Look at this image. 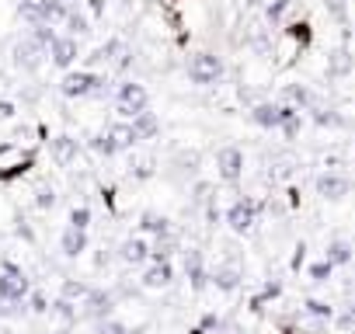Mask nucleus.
Listing matches in <instances>:
<instances>
[{"label":"nucleus","mask_w":355,"mask_h":334,"mask_svg":"<svg viewBox=\"0 0 355 334\" xmlns=\"http://www.w3.org/2000/svg\"><path fill=\"white\" fill-rule=\"evenodd\" d=\"M209 285H216L223 296H234L244 285V261H241V251L237 247H227L223 261L209 272Z\"/></svg>","instance_id":"1"},{"label":"nucleus","mask_w":355,"mask_h":334,"mask_svg":"<svg viewBox=\"0 0 355 334\" xmlns=\"http://www.w3.org/2000/svg\"><path fill=\"white\" fill-rule=\"evenodd\" d=\"M258 216H261V202H254L251 195H237V199L223 209V223H227L234 234H241V237L254 234Z\"/></svg>","instance_id":"2"},{"label":"nucleus","mask_w":355,"mask_h":334,"mask_svg":"<svg viewBox=\"0 0 355 334\" xmlns=\"http://www.w3.org/2000/svg\"><path fill=\"white\" fill-rule=\"evenodd\" d=\"M185 73H189L192 84H199V87H213V84L223 80L227 67H223V60H220L216 53H196V56H189Z\"/></svg>","instance_id":"3"},{"label":"nucleus","mask_w":355,"mask_h":334,"mask_svg":"<svg viewBox=\"0 0 355 334\" xmlns=\"http://www.w3.org/2000/svg\"><path fill=\"white\" fill-rule=\"evenodd\" d=\"M105 84L108 80L94 70H67L60 80V94L63 98H91V94H101Z\"/></svg>","instance_id":"4"},{"label":"nucleus","mask_w":355,"mask_h":334,"mask_svg":"<svg viewBox=\"0 0 355 334\" xmlns=\"http://www.w3.org/2000/svg\"><path fill=\"white\" fill-rule=\"evenodd\" d=\"M28 292H32L28 275H25L18 265L4 261V268H0V299H4L8 306H21V303L28 299Z\"/></svg>","instance_id":"5"},{"label":"nucleus","mask_w":355,"mask_h":334,"mask_svg":"<svg viewBox=\"0 0 355 334\" xmlns=\"http://www.w3.org/2000/svg\"><path fill=\"white\" fill-rule=\"evenodd\" d=\"M150 108V94H146V87L143 84H136V80H122L119 84V91H115V112L122 115V118H136L139 112H146Z\"/></svg>","instance_id":"6"},{"label":"nucleus","mask_w":355,"mask_h":334,"mask_svg":"<svg viewBox=\"0 0 355 334\" xmlns=\"http://www.w3.org/2000/svg\"><path fill=\"white\" fill-rule=\"evenodd\" d=\"M313 192L324 202H345L352 195V178L345 171H317L313 175Z\"/></svg>","instance_id":"7"},{"label":"nucleus","mask_w":355,"mask_h":334,"mask_svg":"<svg viewBox=\"0 0 355 334\" xmlns=\"http://www.w3.org/2000/svg\"><path fill=\"white\" fill-rule=\"evenodd\" d=\"M216 175L223 185H234V188L241 185V178H244V150L241 146L227 143L216 150Z\"/></svg>","instance_id":"8"},{"label":"nucleus","mask_w":355,"mask_h":334,"mask_svg":"<svg viewBox=\"0 0 355 334\" xmlns=\"http://www.w3.org/2000/svg\"><path fill=\"white\" fill-rule=\"evenodd\" d=\"M293 115H300L293 105H282V101H254L251 105V122L258 125V129H279L286 118H293Z\"/></svg>","instance_id":"9"},{"label":"nucleus","mask_w":355,"mask_h":334,"mask_svg":"<svg viewBox=\"0 0 355 334\" xmlns=\"http://www.w3.org/2000/svg\"><path fill=\"white\" fill-rule=\"evenodd\" d=\"M182 265H185V275H189V285L196 292H202L209 285V268H206V254L199 247H182Z\"/></svg>","instance_id":"10"},{"label":"nucleus","mask_w":355,"mask_h":334,"mask_svg":"<svg viewBox=\"0 0 355 334\" xmlns=\"http://www.w3.org/2000/svg\"><path fill=\"white\" fill-rule=\"evenodd\" d=\"M279 101H282V105H293V108H296V112H303V115H306L313 105H324V101H320V94H317V91H310V87H306V84H300V80L282 84Z\"/></svg>","instance_id":"11"},{"label":"nucleus","mask_w":355,"mask_h":334,"mask_svg":"<svg viewBox=\"0 0 355 334\" xmlns=\"http://www.w3.org/2000/svg\"><path fill=\"white\" fill-rule=\"evenodd\" d=\"M80 306H84V317H87V320L101 324V320H108V317L115 313V292L91 285V292H87V299H84Z\"/></svg>","instance_id":"12"},{"label":"nucleus","mask_w":355,"mask_h":334,"mask_svg":"<svg viewBox=\"0 0 355 334\" xmlns=\"http://www.w3.org/2000/svg\"><path fill=\"white\" fill-rule=\"evenodd\" d=\"M282 296H286V279L268 275V279L261 282V289L248 299V310H251V313H265V306H268V303H279Z\"/></svg>","instance_id":"13"},{"label":"nucleus","mask_w":355,"mask_h":334,"mask_svg":"<svg viewBox=\"0 0 355 334\" xmlns=\"http://www.w3.org/2000/svg\"><path fill=\"white\" fill-rule=\"evenodd\" d=\"M171 282H174V265H171V261H150V265L143 268V275H139V285L150 289V292L167 289Z\"/></svg>","instance_id":"14"},{"label":"nucleus","mask_w":355,"mask_h":334,"mask_svg":"<svg viewBox=\"0 0 355 334\" xmlns=\"http://www.w3.org/2000/svg\"><path fill=\"white\" fill-rule=\"evenodd\" d=\"M77 56H80V49H77V39H70V35H56V42L49 46V60L56 70H70L77 63Z\"/></svg>","instance_id":"15"},{"label":"nucleus","mask_w":355,"mask_h":334,"mask_svg":"<svg viewBox=\"0 0 355 334\" xmlns=\"http://www.w3.org/2000/svg\"><path fill=\"white\" fill-rule=\"evenodd\" d=\"M119 261L122 265H150V244H146V237H125L122 244H119Z\"/></svg>","instance_id":"16"},{"label":"nucleus","mask_w":355,"mask_h":334,"mask_svg":"<svg viewBox=\"0 0 355 334\" xmlns=\"http://www.w3.org/2000/svg\"><path fill=\"white\" fill-rule=\"evenodd\" d=\"M42 53H46V49H39L32 39H21V42L15 46L11 60H15V67H18V70H25V73H35V70L42 67Z\"/></svg>","instance_id":"17"},{"label":"nucleus","mask_w":355,"mask_h":334,"mask_svg":"<svg viewBox=\"0 0 355 334\" xmlns=\"http://www.w3.org/2000/svg\"><path fill=\"white\" fill-rule=\"evenodd\" d=\"M352 70H355V56L348 46H338L327 53V80H345Z\"/></svg>","instance_id":"18"},{"label":"nucleus","mask_w":355,"mask_h":334,"mask_svg":"<svg viewBox=\"0 0 355 334\" xmlns=\"http://www.w3.org/2000/svg\"><path fill=\"white\" fill-rule=\"evenodd\" d=\"M49 153H53V160H56L60 167H73L77 157H80V143H77L73 136H56V139L49 143Z\"/></svg>","instance_id":"19"},{"label":"nucleus","mask_w":355,"mask_h":334,"mask_svg":"<svg viewBox=\"0 0 355 334\" xmlns=\"http://www.w3.org/2000/svg\"><path fill=\"white\" fill-rule=\"evenodd\" d=\"M352 258H355L352 240H345V237H331V240H327V247H324V261H331L334 268H345V265H352Z\"/></svg>","instance_id":"20"},{"label":"nucleus","mask_w":355,"mask_h":334,"mask_svg":"<svg viewBox=\"0 0 355 334\" xmlns=\"http://www.w3.org/2000/svg\"><path fill=\"white\" fill-rule=\"evenodd\" d=\"M60 251H63V258H80V254L87 251V230L67 227V230L60 234Z\"/></svg>","instance_id":"21"},{"label":"nucleus","mask_w":355,"mask_h":334,"mask_svg":"<svg viewBox=\"0 0 355 334\" xmlns=\"http://www.w3.org/2000/svg\"><path fill=\"white\" fill-rule=\"evenodd\" d=\"M139 234H150V237L157 240V237H167V234H174V227H171V220H167V216H160V213L146 209V213L139 216Z\"/></svg>","instance_id":"22"},{"label":"nucleus","mask_w":355,"mask_h":334,"mask_svg":"<svg viewBox=\"0 0 355 334\" xmlns=\"http://www.w3.org/2000/svg\"><path fill=\"white\" fill-rule=\"evenodd\" d=\"M129 125H132L136 139H157V136H160V118H157L150 108H146V112H139Z\"/></svg>","instance_id":"23"},{"label":"nucleus","mask_w":355,"mask_h":334,"mask_svg":"<svg viewBox=\"0 0 355 334\" xmlns=\"http://www.w3.org/2000/svg\"><path fill=\"white\" fill-rule=\"evenodd\" d=\"M108 136H112V143H115V150L122 153V150H132L139 139H136V132H132V125L129 122H112L108 129H105Z\"/></svg>","instance_id":"24"},{"label":"nucleus","mask_w":355,"mask_h":334,"mask_svg":"<svg viewBox=\"0 0 355 334\" xmlns=\"http://www.w3.org/2000/svg\"><path fill=\"white\" fill-rule=\"evenodd\" d=\"M70 11H73V8L67 4V0H42V18H46V25H63Z\"/></svg>","instance_id":"25"},{"label":"nucleus","mask_w":355,"mask_h":334,"mask_svg":"<svg viewBox=\"0 0 355 334\" xmlns=\"http://www.w3.org/2000/svg\"><path fill=\"white\" fill-rule=\"evenodd\" d=\"M331 275H334V265H331V261H324V258H310V261H306V279H310L313 285L331 282Z\"/></svg>","instance_id":"26"},{"label":"nucleus","mask_w":355,"mask_h":334,"mask_svg":"<svg viewBox=\"0 0 355 334\" xmlns=\"http://www.w3.org/2000/svg\"><path fill=\"white\" fill-rule=\"evenodd\" d=\"M87 292H91V285L80 279H63V285H60V299H67V303H84Z\"/></svg>","instance_id":"27"},{"label":"nucleus","mask_w":355,"mask_h":334,"mask_svg":"<svg viewBox=\"0 0 355 334\" xmlns=\"http://www.w3.org/2000/svg\"><path fill=\"white\" fill-rule=\"evenodd\" d=\"M300 317H310V320H334V310H331V303H324V299H303V310H300Z\"/></svg>","instance_id":"28"},{"label":"nucleus","mask_w":355,"mask_h":334,"mask_svg":"<svg viewBox=\"0 0 355 334\" xmlns=\"http://www.w3.org/2000/svg\"><path fill=\"white\" fill-rule=\"evenodd\" d=\"M18 18L28 21L32 28H35V25H46V18H42V0H21V4H18Z\"/></svg>","instance_id":"29"},{"label":"nucleus","mask_w":355,"mask_h":334,"mask_svg":"<svg viewBox=\"0 0 355 334\" xmlns=\"http://www.w3.org/2000/svg\"><path fill=\"white\" fill-rule=\"evenodd\" d=\"M286 39H293L296 49H306V46L313 42V32H310L306 21H289V25H286Z\"/></svg>","instance_id":"30"},{"label":"nucleus","mask_w":355,"mask_h":334,"mask_svg":"<svg viewBox=\"0 0 355 334\" xmlns=\"http://www.w3.org/2000/svg\"><path fill=\"white\" fill-rule=\"evenodd\" d=\"M63 25H67V35H70V39H84V35H91V21H87L80 11H70Z\"/></svg>","instance_id":"31"},{"label":"nucleus","mask_w":355,"mask_h":334,"mask_svg":"<svg viewBox=\"0 0 355 334\" xmlns=\"http://www.w3.org/2000/svg\"><path fill=\"white\" fill-rule=\"evenodd\" d=\"M49 313H53L63 327H73V324H77V306H73V303H67V299H56V303L49 306Z\"/></svg>","instance_id":"32"},{"label":"nucleus","mask_w":355,"mask_h":334,"mask_svg":"<svg viewBox=\"0 0 355 334\" xmlns=\"http://www.w3.org/2000/svg\"><path fill=\"white\" fill-rule=\"evenodd\" d=\"M87 146L98 153V157H115L119 150H115V143H112V136L108 132H94L91 139H87Z\"/></svg>","instance_id":"33"},{"label":"nucleus","mask_w":355,"mask_h":334,"mask_svg":"<svg viewBox=\"0 0 355 334\" xmlns=\"http://www.w3.org/2000/svg\"><path fill=\"white\" fill-rule=\"evenodd\" d=\"M303 122H306V118H303V112H300V115H293V118H286V122L279 125V132L286 136V143H296V139H300V132H303Z\"/></svg>","instance_id":"34"},{"label":"nucleus","mask_w":355,"mask_h":334,"mask_svg":"<svg viewBox=\"0 0 355 334\" xmlns=\"http://www.w3.org/2000/svg\"><path fill=\"white\" fill-rule=\"evenodd\" d=\"M28 39H32V42H35L39 49H49V46L56 42V32H53V25H35Z\"/></svg>","instance_id":"35"},{"label":"nucleus","mask_w":355,"mask_h":334,"mask_svg":"<svg viewBox=\"0 0 355 334\" xmlns=\"http://www.w3.org/2000/svg\"><path fill=\"white\" fill-rule=\"evenodd\" d=\"M334 327L338 331H355V303H345V310L334 313Z\"/></svg>","instance_id":"36"},{"label":"nucleus","mask_w":355,"mask_h":334,"mask_svg":"<svg viewBox=\"0 0 355 334\" xmlns=\"http://www.w3.org/2000/svg\"><path fill=\"white\" fill-rule=\"evenodd\" d=\"M220 324H223V317H220V313H202L192 334H213V331H216Z\"/></svg>","instance_id":"37"},{"label":"nucleus","mask_w":355,"mask_h":334,"mask_svg":"<svg viewBox=\"0 0 355 334\" xmlns=\"http://www.w3.org/2000/svg\"><path fill=\"white\" fill-rule=\"evenodd\" d=\"M35 206H39V209H56V188H53V185H42V188L35 192Z\"/></svg>","instance_id":"38"},{"label":"nucleus","mask_w":355,"mask_h":334,"mask_svg":"<svg viewBox=\"0 0 355 334\" xmlns=\"http://www.w3.org/2000/svg\"><path fill=\"white\" fill-rule=\"evenodd\" d=\"M70 227H73V230H87V227H91V209H87V206H73Z\"/></svg>","instance_id":"39"},{"label":"nucleus","mask_w":355,"mask_h":334,"mask_svg":"<svg viewBox=\"0 0 355 334\" xmlns=\"http://www.w3.org/2000/svg\"><path fill=\"white\" fill-rule=\"evenodd\" d=\"M334 112H338V122H341V129H352V125H355V101L334 105Z\"/></svg>","instance_id":"40"},{"label":"nucleus","mask_w":355,"mask_h":334,"mask_svg":"<svg viewBox=\"0 0 355 334\" xmlns=\"http://www.w3.org/2000/svg\"><path fill=\"white\" fill-rule=\"evenodd\" d=\"M49 306H53V303L46 299V292H39V289L28 292V310H32V313H49Z\"/></svg>","instance_id":"41"},{"label":"nucleus","mask_w":355,"mask_h":334,"mask_svg":"<svg viewBox=\"0 0 355 334\" xmlns=\"http://www.w3.org/2000/svg\"><path fill=\"white\" fill-rule=\"evenodd\" d=\"M98 334H129V327H125L122 320L108 317V320H101V324H98Z\"/></svg>","instance_id":"42"},{"label":"nucleus","mask_w":355,"mask_h":334,"mask_svg":"<svg viewBox=\"0 0 355 334\" xmlns=\"http://www.w3.org/2000/svg\"><path fill=\"white\" fill-rule=\"evenodd\" d=\"M32 164H35V160H32V157H25L21 164H15V167H11V171H0V182H11V178H18V175H25V171H28V167H32Z\"/></svg>","instance_id":"43"},{"label":"nucleus","mask_w":355,"mask_h":334,"mask_svg":"<svg viewBox=\"0 0 355 334\" xmlns=\"http://www.w3.org/2000/svg\"><path fill=\"white\" fill-rule=\"evenodd\" d=\"M213 334H244V327H241V324H234V320H227V317H223V324H220V327H216V331H213Z\"/></svg>","instance_id":"44"},{"label":"nucleus","mask_w":355,"mask_h":334,"mask_svg":"<svg viewBox=\"0 0 355 334\" xmlns=\"http://www.w3.org/2000/svg\"><path fill=\"white\" fill-rule=\"evenodd\" d=\"M303 261H306V244H296V251H293V272H300Z\"/></svg>","instance_id":"45"},{"label":"nucleus","mask_w":355,"mask_h":334,"mask_svg":"<svg viewBox=\"0 0 355 334\" xmlns=\"http://www.w3.org/2000/svg\"><path fill=\"white\" fill-rule=\"evenodd\" d=\"M132 175H136V178H150V175H153V164H150V160H139Z\"/></svg>","instance_id":"46"},{"label":"nucleus","mask_w":355,"mask_h":334,"mask_svg":"<svg viewBox=\"0 0 355 334\" xmlns=\"http://www.w3.org/2000/svg\"><path fill=\"white\" fill-rule=\"evenodd\" d=\"M21 306H25V303H21ZM21 306H8V303H4V299H0V320H4V317H8V313H18V310H21Z\"/></svg>","instance_id":"47"},{"label":"nucleus","mask_w":355,"mask_h":334,"mask_svg":"<svg viewBox=\"0 0 355 334\" xmlns=\"http://www.w3.org/2000/svg\"><path fill=\"white\" fill-rule=\"evenodd\" d=\"M15 115V105L11 101H0V118H11Z\"/></svg>","instance_id":"48"},{"label":"nucleus","mask_w":355,"mask_h":334,"mask_svg":"<svg viewBox=\"0 0 355 334\" xmlns=\"http://www.w3.org/2000/svg\"><path fill=\"white\" fill-rule=\"evenodd\" d=\"M87 8L91 15H105V0H87Z\"/></svg>","instance_id":"49"},{"label":"nucleus","mask_w":355,"mask_h":334,"mask_svg":"<svg viewBox=\"0 0 355 334\" xmlns=\"http://www.w3.org/2000/svg\"><path fill=\"white\" fill-rule=\"evenodd\" d=\"M282 334H310V331H300V327H286ZM313 334H317V331H313Z\"/></svg>","instance_id":"50"},{"label":"nucleus","mask_w":355,"mask_h":334,"mask_svg":"<svg viewBox=\"0 0 355 334\" xmlns=\"http://www.w3.org/2000/svg\"><path fill=\"white\" fill-rule=\"evenodd\" d=\"M53 334H70V327H60V331H53Z\"/></svg>","instance_id":"51"}]
</instances>
